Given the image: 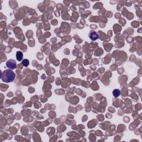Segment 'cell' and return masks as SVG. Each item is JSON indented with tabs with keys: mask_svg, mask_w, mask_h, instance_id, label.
Returning a JSON list of instances; mask_svg holds the SVG:
<instances>
[{
	"mask_svg": "<svg viewBox=\"0 0 142 142\" xmlns=\"http://www.w3.org/2000/svg\"><path fill=\"white\" fill-rule=\"evenodd\" d=\"M16 74L11 69H6L2 73L1 79L3 82L6 83H10L14 81Z\"/></svg>",
	"mask_w": 142,
	"mask_h": 142,
	"instance_id": "obj_1",
	"label": "cell"
},
{
	"mask_svg": "<svg viewBox=\"0 0 142 142\" xmlns=\"http://www.w3.org/2000/svg\"><path fill=\"white\" fill-rule=\"evenodd\" d=\"M6 66L10 69H15L16 68V62L14 59H10L7 61Z\"/></svg>",
	"mask_w": 142,
	"mask_h": 142,
	"instance_id": "obj_2",
	"label": "cell"
},
{
	"mask_svg": "<svg viewBox=\"0 0 142 142\" xmlns=\"http://www.w3.org/2000/svg\"><path fill=\"white\" fill-rule=\"evenodd\" d=\"M89 37L92 41H96L99 38V35L96 31L92 30L89 33Z\"/></svg>",
	"mask_w": 142,
	"mask_h": 142,
	"instance_id": "obj_3",
	"label": "cell"
},
{
	"mask_svg": "<svg viewBox=\"0 0 142 142\" xmlns=\"http://www.w3.org/2000/svg\"><path fill=\"white\" fill-rule=\"evenodd\" d=\"M23 54L22 52L17 51L16 52V59L18 61H21L22 60Z\"/></svg>",
	"mask_w": 142,
	"mask_h": 142,
	"instance_id": "obj_4",
	"label": "cell"
},
{
	"mask_svg": "<svg viewBox=\"0 0 142 142\" xmlns=\"http://www.w3.org/2000/svg\"><path fill=\"white\" fill-rule=\"evenodd\" d=\"M121 92L119 89H114V91H113V96H114V97H116V98L118 97H119L120 95H121Z\"/></svg>",
	"mask_w": 142,
	"mask_h": 142,
	"instance_id": "obj_5",
	"label": "cell"
},
{
	"mask_svg": "<svg viewBox=\"0 0 142 142\" xmlns=\"http://www.w3.org/2000/svg\"><path fill=\"white\" fill-rule=\"evenodd\" d=\"M22 64L24 67H27L29 64V60L27 59H23L22 62Z\"/></svg>",
	"mask_w": 142,
	"mask_h": 142,
	"instance_id": "obj_6",
	"label": "cell"
}]
</instances>
